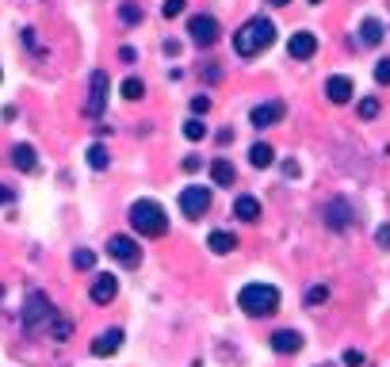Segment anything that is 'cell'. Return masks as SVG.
Masks as SVG:
<instances>
[{
  "instance_id": "obj_9",
  "label": "cell",
  "mask_w": 390,
  "mask_h": 367,
  "mask_svg": "<svg viewBox=\"0 0 390 367\" xmlns=\"http://www.w3.org/2000/svg\"><path fill=\"white\" fill-rule=\"evenodd\" d=\"M283 111H287V107H283L279 99H268V104H257V107H252L249 122H252L257 130H268V127H275V122L283 119Z\"/></svg>"
},
{
  "instance_id": "obj_13",
  "label": "cell",
  "mask_w": 390,
  "mask_h": 367,
  "mask_svg": "<svg viewBox=\"0 0 390 367\" xmlns=\"http://www.w3.org/2000/svg\"><path fill=\"white\" fill-rule=\"evenodd\" d=\"M287 50H291V58L306 61V58H314V54H318V38H314L310 31H295V35H291V42H287Z\"/></svg>"
},
{
  "instance_id": "obj_30",
  "label": "cell",
  "mask_w": 390,
  "mask_h": 367,
  "mask_svg": "<svg viewBox=\"0 0 390 367\" xmlns=\"http://www.w3.org/2000/svg\"><path fill=\"white\" fill-rule=\"evenodd\" d=\"M180 12H184V0H165V8H161V15H165V19H176Z\"/></svg>"
},
{
  "instance_id": "obj_24",
  "label": "cell",
  "mask_w": 390,
  "mask_h": 367,
  "mask_svg": "<svg viewBox=\"0 0 390 367\" xmlns=\"http://www.w3.org/2000/svg\"><path fill=\"white\" fill-rule=\"evenodd\" d=\"M119 19L127 23V27H134V23H142V8H138L134 0H127V4H119Z\"/></svg>"
},
{
  "instance_id": "obj_18",
  "label": "cell",
  "mask_w": 390,
  "mask_h": 367,
  "mask_svg": "<svg viewBox=\"0 0 390 367\" xmlns=\"http://www.w3.org/2000/svg\"><path fill=\"white\" fill-rule=\"evenodd\" d=\"M206 249L218 252V256H226V252H234V249H237V237H234V234H226V229H214V234L206 237Z\"/></svg>"
},
{
  "instance_id": "obj_7",
  "label": "cell",
  "mask_w": 390,
  "mask_h": 367,
  "mask_svg": "<svg viewBox=\"0 0 390 367\" xmlns=\"http://www.w3.org/2000/svg\"><path fill=\"white\" fill-rule=\"evenodd\" d=\"M107 256H111V260H119V264H127V268H138V260H142V249H138V241H134V237L115 234L111 241H107Z\"/></svg>"
},
{
  "instance_id": "obj_23",
  "label": "cell",
  "mask_w": 390,
  "mask_h": 367,
  "mask_svg": "<svg viewBox=\"0 0 390 367\" xmlns=\"http://www.w3.org/2000/svg\"><path fill=\"white\" fill-rule=\"evenodd\" d=\"M119 92H122V99H130V104H134V99L145 96V84L138 81V76H127V81L119 84Z\"/></svg>"
},
{
  "instance_id": "obj_29",
  "label": "cell",
  "mask_w": 390,
  "mask_h": 367,
  "mask_svg": "<svg viewBox=\"0 0 390 367\" xmlns=\"http://www.w3.org/2000/svg\"><path fill=\"white\" fill-rule=\"evenodd\" d=\"M375 84H390V58L375 61Z\"/></svg>"
},
{
  "instance_id": "obj_36",
  "label": "cell",
  "mask_w": 390,
  "mask_h": 367,
  "mask_svg": "<svg viewBox=\"0 0 390 367\" xmlns=\"http://www.w3.org/2000/svg\"><path fill=\"white\" fill-rule=\"evenodd\" d=\"M268 4H291V0H268Z\"/></svg>"
},
{
  "instance_id": "obj_2",
  "label": "cell",
  "mask_w": 390,
  "mask_h": 367,
  "mask_svg": "<svg viewBox=\"0 0 390 367\" xmlns=\"http://www.w3.org/2000/svg\"><path fill=\"white\" fill-rule=\"evenodd\" d=\"M237 306L249 318H268V313L279 310V291L268 287V283H245L241 295H237Z\"/></svg>"
},
{
  "instance_id": "obj_16",
  "label": "cell",
  "mask_w": 390,
  "mask_h": 367,
  "mask_svg": "<svg viewBox=\"0 0 390 367\" xmlns=\"http://www.w3.org/2000/svg\"><path fill=\"white\" fill-rule=\"evenodd\" d=\"M211 180L218 184V188H229V184L237 180V172H234V165H229L226 157H214L211 161Z\"/></svg>"
},
{
  "instance_id": "obj_15",
  "label": "cell",
  "mask_w": 390,
  "mask_h": 367,
  "mask_svg": "<svg viewBox=\"0 0 390 367\" xmlns=\"http://www.w3.org/2000/svg\"><path fill=\"white\" fill-rule=\"evenodd\" d=\"M325 96L333 99V104H348V99H352V81H348V76H329V81H325Z\"/></svg>"
},
{
  "instance_id": "obj_26",
  "label": "cell",
  "mask_w": 390,
  "mask_h": 367,
  "mask_svg": "<svg viewBox=\"0 0 390 367\" xmlns=\"http://www.w3.org/2000/svg\"><path fill=\"white\" fill-rule=\"evenodd\" d=\"M325 298H329V287H325V283H318V287L306 291V302H310V306H321Z\"/></svg>"
},
{
  "instance_id": "obj_34",
  "label": "cell",
  "mask_w": 390,
  "mask_h": 367,
  "mask_svg": "<svg viewBox=\"0 0 390 367\" xmlns=\"http://www.w3.org/2000/svg\"><path fill=\"white\" fill-rule=\"evenodd\" d=\"M191 111L206 115V111H211V96H195V99H191Z\"/></svg>"
},
{
  "instance_id": "obj_25",
  "label": "cell",
  "mask_w": 390,
  "mask_h": 367,
  "mask_svg": "<svg viewBox=\"0 0 390 367\" xmlns=\"http://www.w3.org/2000/svg\"><path fill=\"white\" fill-rule=\"evenodd\" d=\"M184 138H188V142H199V138H206V127H203V119H188L184 122Z\"/></svg>"
},
{
  "instance_id": "obj_6",
  "label": "cell",
  "mask_w": 390,
  "mask_h": 367,
  "mask_svg": "<svg viewBox=\"0 0 390 367\" xmlns=\"http://www.w3.org/2000/svg\"><path fill=\"white\" fill-rule=\"evenodd\" d=\"M206 206H211V188H203V184H188V188L180 191V211L188 214V218L206 214Z\"/></svg>"
},
{
  "instance_id": "obj_20",
  "label": "cell",
  "mask_w": 390,
  "mask_h": 367,
  "mask_svg": "<svg viewBox=\"0 0 390 367\" xmlns=\"http://www.w3.org/2000/svg\"><path fill=\"white\" fill-rule=\"evenodd\" d=\"M272 161H275V149H272V145L257 142V145L249 149V165H252V168H268Z\"/></svg>"
},
{
  "instance_id": "obj_1",
  "label": "cell",
  "mask_w": 390,
  "mask_h": 367,
  "mask_svg": "<svg viewBox=\"0 0 390 367\" xmlns=\"http://www.w3.org/2000/svg\"><path fill=\"white\" fill-rule=\"evenodd\" d=\"M275 42V27L272 19H264V15H252L249 23H241L234 35V54L237 58H257L260 50H268V46Z\"/></svg>"
},
{
  "instance_id": "obj_37",
  "label": "cell",
  "mask_w": 390,
  "mask_h": 367,
  "mask_svg": "<svg viewBox=\"0 0 390 367\" xmlns=\"http://www.w3.org/2000/svg\"><path fill=\"white\" fill-rule=\"evenodd\" d=\"M321 367H325V364H321ZM329 367H333V364H329Z\"/></svg>"
},
{
  "instance_id": "obj_12",
  "label": "cell",
  "mask_w": 390,
  "mask_h": 367,
  "mask_svg": "<svg viewBox=\"0 0 390 367\" xmlns=\"http://www.w3.org/2000/svg\"><path fill=\"white\" fill-rule=\"evenodd\" d=\"M92 302H99V306H107V302H115V295H119V279L115 275H107V272H99L96 279H92Z\"/></svg>"
},
{
  "instance_id": "obj_22",
  "label": "cell",
  "mask_w": 390,
  "mask_h": 367,
  "mask_svg": "<svg viewBox=\"0 0 390 367\" xmlns=\"http://www.w3.org/2000/svg\"><path fill=\"white\" fill-rule=\"evenodd\" d=\"M88 165L96 168V172H104L107 165H111V153H107V145H88Z\"/></svg>"
},
{
  "instance_id": "obj_28",
  "label": "cell",
  "mask_w": 390,
  "mask_h": 367,
  "mask_svg": "<svg viewBox=\"0 0 390 367\" xmlns=\"http://www.w3.org/2000/svg\"><path fill=\"white\" fill-rule=\"evenodd\" d=\"M92 264H96V252H88V249L73 252V268H92Z\"/></svg>"
},
{
  "instance_id": "obj_17",
  "label": "cell",
  "mask_w": 390,
  "mask_h": 367,
  "mask_svg": "<svg viewBox=\"0 0 390 367\" xmlns=\"http://www.w3.org/2000/svg\"><path fill=\"white\" fill-rule=\"evenodd\" d=\"M234 218L257 222V218H260V203H257L252 195H237V199H234Z\"/></svg>"
},
{
  "instance_id": "obj_8",
  "label": "cell",
  "mask_w": 390,
  "mask_h": 367,
  "mask_svg": "<svg viewBox=\"0 0 390 367\" xmlns=\"http://www.w3.org/2000/svg\"><path fill=\"white\" fill-rule=\"evenodd\" d=\"M188 35H191V42L195 46H211L214 38H218V19L214 15H191L188 19Z\"/></svg>"
},
{
  "instance_id": "obj_11",
  "label": "cell",
  "mask_w": 390,
  "mask_h": 367,
  "mask_svg": "<svg viewBox=\"0 0 390 367\" xmlns=\"http://www.w3.org/2000/svg\"><path fill=\"white\" fill-rule=\"evenodd\" d=\"M325 226L329 229H348L352 226V206H348V199H329V206H325Z\"/></svg>"
},
{
  "instance_id": "obj_3",
  "label": "cell",
  "mask_w": 390,
  "mask_h": 367,
  "mask_svg": "<svg viewBox=\"0 0 390 367\" xmlns=\"http://www.w3.org/2000/svg\"><path fill=\"white\" fill-rule=\"evenodd\" d=\"M130 226H134V234H142V237H165L168 234V218L153 199H138V203L130 206Z\"/></svg>"
},
{
  "instance_id": "obj_14",
  "label": "cell",
  "mask_w": 390,
  "mask_h": 367,
  "mask_svg": "<svg viewBox=\"0 0 390 367\" xmlns=\"http://www.w3.org/2000/svg\"><path fill=\"white\" fill-rule=\"evenodd\" d=\"M119 344H122V329H104L92 341V356H111V352H119Z\"/></svg>"
},
{
  "instance_id": "obj_31",
  "label": "cell",
  "mask_w": 390,
  "mask_h": 367,
  "mask_svg": "<svg viewBox=\"0 0 390 367\" xmlns=\"http://www.w3.org/2000/svg\"><path fill=\"white\" fill-rule=\"evenodd\" d=\"M375 245H379V249H390V222H382V226L375 229Z\"/></svg>"
},
{
  "instance_id": "obj_4",
  "label": "cell",
  "mask_w": 390,
  "mask_h": 367,
  "mask_svg": "<svg viewBox=\"0 0 390 367\" xmlns=\"http://www.w3.org/2000/svg\"><path fill=\"white\" fill-rule=\"evenodd\" d=\"M46 321H54L50 298H46L42 291H31V295L23 298V329H27V333H38Z\"/></svg>"
},
{
  "instance_id": "obj_10",
  "label": "cell",
  "mask_w": 390,
  "mask_h": 367,
  "mask_svg": "<svg viewBox=\"0 0 390 367\" xmlns=\"http://www.w3.org/2000/svg\"><path fill=\"white\" fill-rule=\"evenodd\" d=\"M268 344H272V352H279V356H295V352H302V333H295V329H275L272 336H268Z\"/></svg>"
},
{
  "instance_id": "obj_19",
  "label": "cell",
  "mask_w": 390,
  "mask_h": 367,
  "mask_svg": "<svg viewBox=\"0 0 390 367\" xmlns=\"http://www.w3.org/2000/svg\"><path fill=\"white\" fill-rule=\"evenodd\" d=\"M12 165L19 168V172H35V149L31 145H12Z\"/></svg>"
},
{
  "instance_id": "obj_27",
  "label": "cell",
  "mask_w": 390,
  "mask_h": 367,
  "mask_svg": "<svg viewBox=\"0 0 390 367\" xmlns=\"http://www.w3.org/2000/svg\"><path fill=\"white\" fill-rule=\"evenodd\" d=\"M375 115H379V99L375 96L359 99V119H375Z\"/></svg>"
},
{
  "instance_id": "obj_5",
  "label": "cell",
  "mask_w": 390,
  "mask_h": 367,
  "mask_svg": "<svg viewBox=\"0 0 390 367\" xmlns=\"http://www.w3.org/2000/svg\"><path fill=\"white\" fill-rule=\"evenodd\" d=\"M107 92H111L107 73H104V69H92V76H88V99H84V115H88V119H99V115H104Z\"/></svg>"
},
{
  "instance_id": "obj_33",
  "label": "cell",
  "mask_w": 390,
  "mask_h": 367,
  "mask_svg": "<svg viewBox=\"0 0 390 367\" xmlns=\"http://www.w3.org/2000/svg\"><path fill=\"white\" fill-rule=\"evenodd\" d=\"M344 367H364V352L348 348V352H344Z\"/></svg>"
},
{
  "instance_id": "obj_35",
  "label": "cell",
  "mask_w": 390,
  "mask_h": 367,
  "mask_svg": "<svg viewBox=\"0 0 390 367\" xmlns=\"http://www.w3.org/2000/svg\"><path fill=\"white\" fill-rule=\"evenodd\" d=\"M12 199H15V191L8 188V184H0V206H4V203H12Z\"/></svg>"
},
{
  "instance_id": "obj_32",
  "label": "cell",
  "mask_w": 390,
  "mask_h": 367,
  "mask_svg": "<svg viewBox=\"0 0 390 367\" xmlns=\"http://www.w3.org/2000/svg\"><path fill=\"white\" fill-rule=\"evenodd\" d=\"M50 329H54V336H58V341H69V333H73V325H69V321H50Z\"/></svg>"
},
{
  "instance_id": "obj_21",
  "label": "cell",
  "mask_w": 390,
  "mask_h": 367,
  "mask_svg": "<svg viewBox=\"0 0 390 367\" xmlns=\"http://www.w3.org/2000/svg\"><path fill=\"white\" fill-rule=\"evenodd\" d=\"M359 35H364V46H379L382 42V23L379 19H364L359 23Z\"/></svg>"
}]
</instances>
